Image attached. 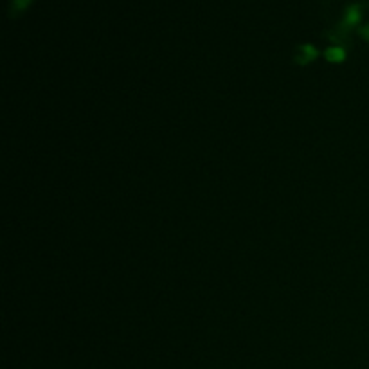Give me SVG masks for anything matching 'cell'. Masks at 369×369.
I'll return each instance as SVG.
<instances>
[{
    "instance_id": "obj_1",
    "label": "cell",
    "mask_w": 369,
    "mask_h": 369,
    "mask_svg": "<svg viewBox=\"0 0 369 369\" xmlns=\"http://www.w3.org/2000/svg\"><path fill=\"white\" fill-rule=\"evenodd\" d=\"M319 58V49L311 43H301L294 53V63L299 67H308Z\"/></svg>"
},
{
    "instance_id": "obj_2",
    "label": "cell",
    "mask_w": 369,
    "mask_h": 369,
    "mask_svg": "<svg viewBox=\"0 0 369 369\" xmlns=\"http://www.w3.org/2000/svg\"><path fill=\"white\" fill-rule=\"evenodd\" d=\"M324 58L330 63H342L348 58V51L342 46H332L324 51Z\"/></svg>"
},
{
    "instance_id": "obj_3",
    "label": "cell",
    "mask_w": 369,
    "mask_h": 369,
    "mask_svg": "<svg viewBox=\"0 0 369 369\" xmlns=\"http://www.w3.org/2000/svg\"><path fill=\"white\" fill-rule=\"evenodd\" d=\"M29 4H31V0H13L11 9H9V15H11V17H17V15H20L22 11H25Z\"/></svg>"
},
{
    "instance_id": "obj_4",
    "label": "cell",
    "mask_w": 369,
    "mask_h": 369,
    "mask_svg": "<svg viewBox=\"0 0 369 369\" xmlns=\"http://www.w3.org/2000/svg\"><path fill=\"white\" fill-rule=\"evenodd\" d=\"M358 34H361V36L364 38L365 42H369V24L362 25L361 29H358Z\"/></svg>"
}]
</instances>
